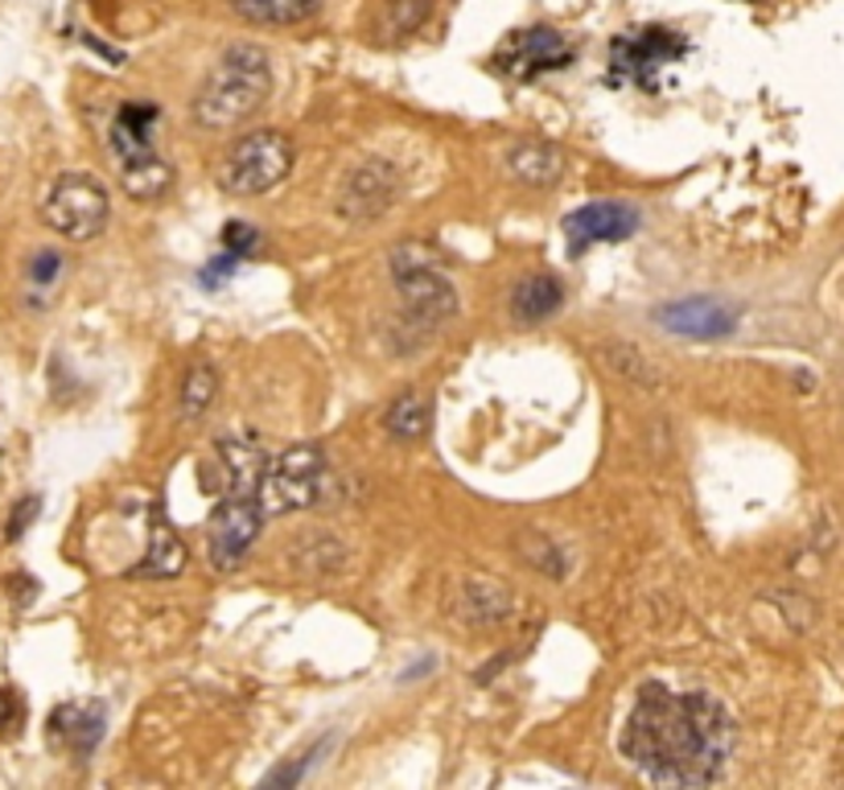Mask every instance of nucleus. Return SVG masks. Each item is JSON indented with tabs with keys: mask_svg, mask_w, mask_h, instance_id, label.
<instances>
[{
	"mask_svg": "<svg viewBox=\"0 0 844 790\" xmlns=\"http://www.w3.org/2000/svg\"><path fill=\"white\" fill-rule=\"evenodd\" d=\"M111 198L108 186L95 173H63L50 186L46 202H42V218L50 231H58L71 244H87L108 227Z\"/></svg>",
	"mask_w": 844,
	"mask_h": 790,
	"instance_id": "0eeeda50",
	"label": "nucleus"
},
{
	"mask_svg": "<svg viewBox=\"0 0 844 790\" xmlns=\"http://www.w3.org/2000/svg\"><path fill=\"white\" fill-rule=\"evenodd\" d=\"M21 721V700L13 688H0V733H13Z\"/></svg>",
	"mask_w": 844,
	"mask_h": 790,
	"instance_id": "cd10ccee",
	"label": "nucleus"
},
{
	"mask_svg": "<svg viewBox=\"0 0 844 790\" xmlns=\"http://www.w3.org/2000/svg\"><path fill=\"white\" fill-rule=\"evenodd\" d=\"M156 125H161V108L137 99V104H125L116 111L108 128L120 186H125L128 198L137 202H156L173 190L170 161L156 153Z\"/></svg>",
	"mask_w": 844,
	"mask_h": 790,
	"instance_id": "7ed1b4c3",
	"label": "nucleus"
},
{
	"mask_svg": "<svg viewBox=\"0 0 844 790\" xmlns=\"http://www.w3.org/2000/svg\"><path fill=\"white\" fill-rule=\"evenodd\" d=\"M429 424H433V400L424 391H400L383 412V429L396 441H421L429 433Z\"/></svg>",
	"mask_w": 844,
	"mask_h": 790,
	"instance_id": "6ab92c4d",
	"label": "nucleus"
},
{
	"mask_svg": "<svg viewBox=\"0 0 844 790\" xmlns=\"http://www.w3.org/2000/svg\"><path fill=\"white\" fill-rule=\"evenodd\" d=\"M186 569V548L177 540V531L170 527V519L161 511H153V527H149V548H144L141 564H132L128 576H156V581H165V576H177Z\"/></svg>",
	"mask_w": 844,
	"mask_h": 790,
	"instance_id": "dca6fc26",
	"label": "nucleus"
},
{
	"mask_svg": "<svg viewBox=\"0 0 844 790\" xmlns=\"http://www.w3.org/2000/svg\"><path fill=\"white\" fill-rule=\"evenodd\" d=\"M260 527H264V507L260 495H239L227 490L223 502L210 511L206 523V556L219 573H231L248 560L251 543L260 540Z\"/></svg>",
	"mask_w": 844,
	"mask_h": 790,
	"instance_id": "1a4fd4ad",
	"label": "nucleus"
},
{
	"mask_svg": "<svg viewBox=\"0 0 844 790\" xmlns=\"http://www.w3.org/2000/svg\"><path fill=\"white\" fill-rule=\"evenodd\" d=\"M564 305V284L556 277H528L511 293V317L523 326H540Z\"/></svg>",
	"mask_w": 844,
	"mask_h": 790,
	"instance_id": "f3484780",
	"label": "nucleus"
},
{
	"mask_svg": "<svg viewBox=\"0 0 844 790\" xmlns=\"http://www.w3.org/2000/svg\"><path fill=\"white\" fill-rule=\"evenodd\" d=\"M256 244H260V231L256 227H248V223H227L223 227V251H231V256H248V251H256Z\"/></svg>",
	"mask_w": 844,
	"mask_h": 790,
	"instance_id": "b1692460",
	"label": "nucleus"
},
{
	"mask_svg": "<svg viewBox=\"0 0 844 790\" xmlns=\"http://www.w3.org/2000/svg\"><path fill=\"white\" fill-rule=\"evenodd\" d=\"M272 95V58L251 42H235L223 50L219 66L206 75L203 91L194 99V120L203 128H235L251 111L264 108Z\"/></svg>",
	"mask_w": 844,
	"mask_h": 790,
	"instance_id": "f03ea898",
	"label": "nucleus"
},
{
	"mask_svg": "<svg viewBox=\"0 0 844 790\" xmlns=\"http://www.w3.org/2000/svg\"><path fill=\"white\" fill-rule=\"evenodd\" d=\"M391 277H396L400 296H404L412 326H441L457 310L454 280L445 277V268L416 244H404V248L391 251Z\"/></svg>",
	"mask_w": 844,
	"mask_h": 790,
	"instance_id": "423d86ee",
	"label": "nucleus"
},
{
	"mask_svg": "<svg viewBox=\"0 0 844 790\" xmlns=\"http://www.w3.org/2000/svg\"><path fill=\"white\" fill-rule=\"evenodd\" d=\"M689 54V37L668 25H639L610 42V87H642L651 91L656 78Z\"/></svg>",
	"mask_w": 844,
	"mask_h": 790,
	"instance_id": "39448f33",
	"label": "nucleus"
},
{
	"mask_svg": "<svg viewBox=\"0 0 844 790\" xmlns=\"http://www.w3.org/2000/svg\"><path fill=\"white\" fill-rule=\"evenodd\" d=\"M219 465H223V490L239 495H260V481L268 469V450L248 433H235L219 441Z\"/></svg>",
	"mask_w": 844,
	"mask_h": 790,
	"instance_id": "2eb2a0df",
	"label": "nucleus"
},
{
	"mask_svg": "<svg viewBox=\"0 0 844 790\" xmlns=\"http://www.w3.org/2000/svg\"><path fill=\"white\" fill-rule=\"evenodd\" d=\"M642 215L630 206V202H585L577 210H569L561 223L564 244H569V256H581V251L597 248V244H623L630 235L639 231Z\"/></svg>",
	"mask_w": 844,
	"mask_h": 790,
	"instance_id": "9b49d317",
	"label": "nucleus"
},
{
	"mask_svg": "<svg viewBox=\"0 0 844 790\" xmlns=\"http://www.w3.org/2000/svg\"><path fill=\"white\" fill-rule=\"evenodd\" d=\"M289 170H293V144H289V137L277 132V128H260V132L239 137L223 153L215 182L231 198H256V194H268L272 186H281Z\"/></svg>",
	"mask_w": 844,
	"mask_h": 790,
	"instance_id": "20e7f679",
	"label": "nucleus"
},
{
	"mask_svg": "<svg viewBox=\"0 0 844 790\" xmlns=\"http://www.w3.org/2000/svg\"><path fill=\"white\" fill-rule=\"evenodd\" d=\"M746 4H758V0H746Z\"/></svg>",
	"mask_w": 844,
	"mask_h": 790,
	"instance_id": "c85d7f7f",
	"label": "nucleus"
},
{
	"mask_svg": "<svg viewBox=\"0 0 844 790\" xmlns=\"http://www.w3.org/2000/svg\"><path fill=\"white\" fill-rule=\"evenodd\" d=\"M507 165L528 186H552L564 170V156L556 149H548V144H519V149H511Z\"/></svg>",
	"mask_w": 844,
	"mask_h": 790,
	"instance_id": "aec40b11",
	"label": "nucleus"
},
{
	"mask_svg": "<svg viewBox=\"0 0 844 790\" xmlns=\"http://www.w3.org/2000/svg\"><path fill=\"white\" fill-rule=\"evenodd\" d=\"M606 355L614 358L610 362L614 371L630 375V379H639V383H656V371H651V367H639L642 362L639 350H630V346H614V350H606Z\"/></svg>",
	"mask_w": 844,
	"mask_h": 790,
	"instance_id": "a878e982",
	"label": "nucleus"
},
{
	"mask_svg": "<svg viewBox=\"0 0 844 790\" xmlns=\"http://www.w3.org/2000/svg\"><path fill=\"white\" fill-rule=\"evenodd\" d=\"M215 391H219V375H215V367L206 362V358H198L194 367L186 371V379H182V420H198L215 403Z\"/></svg>",
	"mask_w": 844,
	"mask_h": 790,
	"instance_id": "412c9836",
	"label": "nucleus"
},
{
	"mask_svg": "<svg viewBox=\"0 0 844 790\" xmlns=\"http://www.w3.org/2000/svg\"><path fill=\"white\" fill-rule=\"evenodd\" d=\"M656 322L675 338H725L737 329V305L717 296H684L659 305Z\"/></svg>",
	"mask_w": 844,
	"mask_h": 790,
	"instance_id": "ddd939ff",
	"label": "nucleus"
},
{
	"mask_svg": "<svg viewBox=\"0 0 844 790\" xmlns=\"http://www.w3.org/2000/svg\"><path fill=\"white\" fill-rule=\"evenodd\" d=\"M37 511H42V498L37 495L21 498V502L13 507V515H9V523H4V535H9V540H21V535H25V527L37 519Z\"/></svg>",
	"mask_w": 844,
	"mask_h": 790,
	"instance_id": "bb28decb",
	"label": "nucleus"
},
{
	"mask_svg": "<svg viewBox=\"0 0 844 790\" xmlns=\"http://www.w3.org/2000/svg\"><path fill=\"white\" fill-rule=\"evenodd\" d=\"M227 4L248 25H301L322 9V0H227Z\"/></svg>",
	"mask_w": 844,
	"mask_h": 790,
	"instance_id": "a211bd4d",
	"label": "nucleus"
},
{
	"mask_svg": "<svg viewBox=\"0 0 844 790\" xmlns=\"http://www.w3.org/2000/svg\"><path fill=\"white\" fill-rule=\"evenodd\" d=\"M433 13V0H388V25L391 37H408V33H416L429 21Z\"/></svg>",
	"mask_w": 844,
	"mask_h": 790,
	"instance_id": "5701e85b",
	"label": "nucleus"
},
{
	"mask_svg": "<svg viewBox=\"0 0 844 790\" xmlns=\"http://www.w3.org/2000/svg\"><path fill=\"white\" fill-rule=\"evenodd\" d=\"M400 194V177L391 161H363L338 186V215L346 223H376Z\"/></svg>",
	"mask_w": 844,
	"mask_h": 790,
	"instance_id": "f8f14e48",
	"label": "nucleus"
},
{
	"mask_svg": "<svg viewBox=\"0 0 844 790\" xmlns=\"http://www.w3.org/2000/svg\"><path fill=\"white\" fill-rule=\"evenodd\" d=\"M737 749V725L713 692L642 683L618 733V754L651 787H713Z\"/></svg>",
	"mask_w": 844,
	"mask_h": 790,
	"instance_id": "f257e3e1",
	"label": "nucleus"
},
{
	"mask_svg": "<svg viewBox=\"0 0 844 790\" xmlns=\"http://www.w3.org/2000/svg\"><path fill=\"white\" fill-rule=\"evenodd\" d=\"M63 256L58 251H37L30 263V280H33V289H50L54 280L63 277Z\"/></svg>",
	"mask_w": 844,
	"mask_h": 790,
	"instance_id": "393cba45",
	"label": "nucleus"
},
{
	"mask_svg": "<svg viewBox=\"0 0 844 790\" xmlns=\"http://www.w3.org/2000/svg\"><path fill=\"white\" fill-rule=\"evenodd\" d=\"M466 605H474V609H469V621H499L502 614L511 609V597H507V589L495 585V581H469Z\"/></svg>",
	"mask_w": 844,
	"mask_h": 790,
	"instance_id": "4be33fe9",
	"label": "nucleus"
},
{
	"mask_svg": "<svg viewBox=\"0 0 844 790\" xmlns=\"http://www.w3.org/2000/svg\"><path fill=\"white\" fill-rule=\"evenodd\" d=\"M108 728V713L104 704H63L50 713V742L63 745L71 758H91L95 745L104 742Z\"/></svg>",
	"mask_w": 844,
	"mask_h": 790,
	"instance_id": "4468645a",
	"label": "nucleus"
},
{
	"mask_svg": "<svg viewBox=\"0 0 844 790\" xmlns=\"http://www.w3.org/2000/svg\"><path fill=\"white\" fill-rule=\"evenodd\" d=\"M322 481H326V453L317 445H293L277 462H268L260 481V507L264 515L305 511L322 495Z\"/></svg>",
	"mask_w": 844,
	"mask_h": 790,
	"instance_id": "6e6552de",
	"label": "nucleus"
},
{
	"mask_svg": "<svg viewBox=\"0 0 844 790\" xmlns=\"http://www.w3.org/2000/svg\"><path fill=\"white\" fill-rule=\"evenodd\" d=\"M577 50L564 37L561 30H548V25H535V30H519L507 37V46L490 58L495 71L516 83H532L540 75H552V71H564L573 66Z\"/></svg>",
	"mask_w": 844,
	"mask_h": 790,
	"instance_id": "9d476101",
	"label": "nucleus"
}]
</instances>
